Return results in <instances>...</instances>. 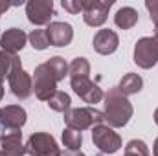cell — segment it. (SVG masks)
Instances as JSON below:
<instances>
[{"instance_id":"6da1fadb","label":"cell","mask_w":158,"mask_h":156,"mask_svg":"<svg viewBox=\"0 0 158 156\" xmlns=\"http://www.w3.org/2000/svg\"><path fill=\"white\" fill-rule=\"evenodd\" d=\"M103 101H105V123L109 125V127H125L127 123H129V119L132 117V112H134V109H132V105H131V101L121 94L118 90V86L116 88H110L107 94H105V97H103Z\"/></svg>"},{"instance_id":"7a4b0ae2","label":"cell","mask_w":158,"mask_h":156,"mask_svg":"<svg viewBox=\"0 0 158 156\" xmlns=\"http://www.w3.org/2000/svg\"><path fill=\"white\" fill-rule=\"evenodd\" d=\"M64 123H66V127L83 132L86 129H94L96 125L105 123V114L94 107L70 109L68 112H64Z\"/></svg>"},{"instance_id":"3957f363","label":"cell","mask_w":158,"mask_h":156,"mask_svg":"<svg viewBox=\"0 0 158 156\" xmlns=\"http://www.w3.org/2000/svg\"><path fill=\"white\" fill-rule=\"evenodd\" d=\"M92 142L103 154H114L121 147V138L118 132H114L112 127L101 123L92 129Z\"/></svg>"},{"instance_id":"277c9868","label":"cell","mask_w":158,"mask_h":156,"mask_svg":"<svg viewBox=\"0 0 158 156\" xmlns=\"http://www.w3.org/2000/svg\"><path fill=\"white\" fill-rule=\"evenodd\" d=\"M26 154L30 156H59L61 149L55 138L48 132H33L26 142Z\"/></svg>"},{"instance_id":"5b68a950","label":"cell","mask_w":158,"mask_h":156,"mask_svg":"<svg viewBox=\"0 0 158 156\" xmlns=\"http://www.w3.org/2000/svg\"><path fill=\"white\" fill-rule=\"evenodd\" d=\"M134 63L143 68L149 70L158 63V39L153 37H142L136 40L134 44Z\"/></svg>"},{"instance_id":"8992f818","label":"cell","mask_w":158,"mask_h":156,"mask_svg":"<svg viewBox=\"0 0 158 156\" xmlns=\"http://www.w3.org/2000/svg\"><path fill=\"white\" fill-rule=\"evenodd\" d=\"M33 92L40 101H48L57 92V79L53 77L46 63L39 64L33 72Z\"/></svg>"},{"instance_id":"52a82bcc","label":"cell","mask_w":158,"mask_h":156,"mask_svg":"<svg viewBox=\"0 0 158 156\" xmlns=\"http://www.w3.org/2000/svg\"><path fill=\"white\" fill-rule=\"evenodd\" d=\"M110 7L112 0H83V18L88 26L99 28L105 24Z\"/></svg>"},{"instance_id":"ba28073f","label":"cell","mask_w":158,"mask_h":156,"mask_svg":"<svg viewBox=\"0 0 158 156\" xmlns=\"http://www.w3.org/2000/svg\"><path fill=\"white\" fill-rule=\"evenodd\" d=\"M7 81H9V88H11L15 97L26 99V97L31 96V92H33V77L22 68V64H17L13 68V72L7 77Z\"/></svg>"},{"instance_id":"9c48e42d","label":"cell","mask_w":158,"mask_h":156,"mask_svg":"<svg viewBox=\"0 0 158 156\" xmlns=\"http://www.w3.org/2000/svg\"><path fill=\"white\" fill-rule=\"evenodd\" d=\"M26 15H28V20L35 26L50 24V18L53 17V2L52 0H30L26 4Z\"/></svg>"},{"instance_id":"30bf717a","label":"cell","mask_w":158,"mask_h":156,"mask_svg":"<svg viewBox=\"0 0 158 156\" xmlns=\"http://www.w3.org/2000/svg\"><path fill=\"white\" fill-rule=\"evenodd\" d=\"M70 84H72L74 92L77 94L85 103H88V105H96V103H99V101L105 97L103 90H101L94 81H90V77L72 79V81H70Z\"/></svg>"},{"instance_id":"8fae6325","label":"cell","mask_w":158,"mask_h":156,"mask_svg":"<svg viewBox=\"0 0 158 156\" xmlns=\"http://www.w3.org/2000/svg\"><path fill=\"white\" fill-rule=\"evenodd\" d=\"M46 35H48V42L50 46H68L72 39H74V30L68 22H50L46 28Z\"/></svg>"},{"instance_id":"7c38bea8","label":"cell","mask_w":158,"mask_h":156,"mask_svg":"<svg viewBox=\"0 0 158 156\" xmlns=\"http://www.w3.org/2000/svg\"><path fill=\"white\" fill-rule=\"evenodd\" d=\"M0 145L2 151L9 156H24L26 145L22 143V132L20 129H6L0 134Z\"/></svg>"},{"instance_id":"4fadbf2b","label":"cell","mask_w":158,"mask_h":156,"mask_svg":"<svg viewBox=\"0 0 158 156\" xmlns=\"http://www.w3.org/2000/svg\"><path fill=\"white\" fill-rule=\"evenodd\" d=\"M28 119V114L22 107L19 105H7L0 109V127L2 130L6 129H22Z\"/></svg>"},{"instance_id":"5bb4252c","label":"cell","mask_w":158,"mask_h":156,"mask_svg":"<svg viewBox=\"0 0 158 156\" xmlns=\"http://www.w3.org/2000/svg\"><path fill=\"white\" fill-rule=\"evenodd\" d=\"M92 46H94V50L99 55H110V53H114L118 50L119 37H118V33L112 31V30H99L94 35Z\"/></svg>"},{"instance_id":"9a60e30c","label":"cell","mask_w":158,"mask_h":156,"mask_svg":"<svg viewBox=\"0 0 158 156\" xmlns=\"http://www.w3.org/2000/svg\"><path fill=\"white\" fill-rule=\"evenodd\" d=\"M26 40H28V35H26L22 30H19V28H9V30H6V33L0 37V46H2L4 51L17 55V51H20V50L26 46Z\"/></svg>"},{"instance_id":"2e32d148","label":"cell","mask_w":158,"mask_h":156,"mask_svg":"<svg viewBox=\"0 0 158 156\" xmlns=\"http://www.w3.org/2000/svg\"><path fill=\"white\" fill-rule=\"evenodd\" d=\"M142 86H143V79L140 77L138 74L129 72V74H125L121 77V81H119V84H118V90L125 97H129L132 94H138L142 90Z\"/></svg>"},{"instance_id":"e0dca14e","label":"cell","mask_w":158,"mask_h":156,"mask_svg":"<svg viewBox=\"0 0 158 156\" xmlns=\"http://www.w3.org/2000/svg\"><path fill=\"white\" fill-rule=\"evenodd\" d=\"M114 22L116 26L121 28V30H131L138 24V11L134 7H121L118 9V13L114 15Z\"/></svg>"},{"instance_id":"ac0fdd59","label":"cell","mask_w":158,"mask_h":156,"mask_svg":"<svg viewBox=\"0 0 158 156\" xmlns=\"http://www.w3.org/2000/svg\"><path fill=\"white\" fill-rule=\"evenodd\" d=\"M17 64H22L19 55H13V53H7V51L0 50V83L11 76V72Z\"/></svg>"},{"instance_id":"d6986e66","label":"cell","mask_w":158,"mask_h":156,"mask_svg":"<svg viewBox=\"0 0 158 156\" xmlns=\"http://www.w3.org/2000/svg\"><path fill=\"white\" fill-rule=\"evenodd\" d=\"M90 63L85 59V57H76L70 64H68V76L70 81L72 79H85L90 77Z\"/></svg>"},{"instance_id":"ffe728a7","label":"cell","mask_w":158,"mask_h":156,"mask_svg":"<svg viewBox=\"0 0 158 156\" xmlns=\"http://www.w3.org/2000/svg\"><path fill=\"white\" fill-rule=\"evenodd\" d=\"M63 143L66 147V151H72V153H77L83 145V134L76 130V129H70V127H64L63 129Z\"/></svg>"},{"instance_id":"44dd1931","label":"cell","mask_w":158,"mask_h":156,"mask_svg":"<svg viewBox=\"0 0 158 156\" xmlns=\"http://www.w3.org/2000/svg\"><path fill=\"white\" fill-rule=\"evenodd\" d=\"M48 107L52 109V110H55V112H68L70 110V107H72V99H70V96L66 94V92H61V90H57L48 101Z\"/></svg>"},{"instance_id":"7402d4cb","label":"cell","mask_w":158,"mask_h":156,"mask_svg":"<svg viewBox=\"0 0 158 156\" xmlns=\"http://www.w3.org/2000/svg\"><path fill=\"white\" fill-rule=\"evenodd\" d=\"M46 66L50 68V72L53 74V77L57 79V83L63 81L64 76H68V63H66L63 57H59V55L50 57V59L46 61Z\"/></svg>"},{"instance_id":"603a6c76","label":"cell","mask_w":158,"mask_h":156,"mask_svg":"<svg viewBox=\"0 0 158 156\" xmlns=\"http://www.w3.org/2000/svg\"><path fill=\"white\" fill-rule=\"evenodd\" d=\"M123 156H149V147L142 140H131L125 147Z\"/></svg>"},{"instance_id":"cb8c5ba5","label":"cell","mask_w":158,"mask_h":156,"mask_svg":"<svg viewBox=\"0 0 158 156\" xmlns=\"http://www.w3.org/2000/svg\"><path fill=\"white\" fill-rule=\"evenodd\" d=\"M28 40H30V44H31L35 50H46V48L50 46L46 30H33V31L28 35Z\"/></svg>"},{"instance_id":"d4e9b609","label":"cell","mask_w":158,"mask_h":156,"mask_svg":"<svg viewBox=\"0 0 158 156\" xmlns=\"http://www.w3.org/2000/svg\"><path fill=\"white\" fill-rule=\"evenodd\" d=\"M61 4H63V7H64L68 13H72V15H77L79 11L83 13V0H63Z\"/></svg>"},{"instance_id":"484cf974","label":"cell","mask_w":158,"mask_h":156,"mask_svg":"<svg viewBox=\"0 0 158 156\" xmlns=\"http://www.w3.org/2000/svg\"><path fill=\"white\" fill-rule=\"evenodd\" d=\"M145 7H147V11L151 15V20H153L155 28H158V0H147Z\"/></svg>"},{"instance_id":"4316f807","label":"cell","mask_w":158,"mask_h":156,"mask_svg":"<svg viewBox=\"0 0 158 156\" xmlns=\"http://www.w3.org/2000/svg\"><path fill=\"white\" fill-rule=\"evenodd\" d=\"M59 156H86V154H83L81 151H77V153H72V151H66V153H64V151H61Z\"/></svg>"},{"instance_id":"83f0119b","label":"cell","mask_w":158,"mask_h":156,"mask_svg":"<svg viewBox=\"0 0 158 156\" xmlns=\"http://www.w3.org/2000/svg\"><path fill=\"white\" fill-rule=\"evenodd\" d=\"M9 6H11L9 2H0V17L4 15V11H7V9H9Z\"/></svg>"},{"instance_id":"f1b7e54d","label":"cell","mask_w":158,"mask_h":156,"mask_svg":"<svg viewBox=\"0 0 158 156\" xmlns=\"http://www.w3.org/2000/svg\"><path fill=\"white\" fill-rule=\"evenodd\" d=\"M153 154L158 156V138L155 140V145H153Z\"/></svg>"},{"instance_id":"f546056e","label":"cell","mask_w":158,"mask_h":156,"mask_svg":"<svg viewBox=\"0 0 158 156\" xmlns=\"http://www.w3.org/2000/svg\"><path fill=\"white\" fill-rule=\"evenodd\" d=\"M4 97V86H2V83H0V99Z\"/></svg>"},{"instance_id":"4dcf8cb0","label":"cell","mask_w":158,"mask_h":156,"mask_svg":"<svg viewBox=\"0 0 158 156\" xmlns=\"http://www.w3.org/2000/svg\"><path fill=\"white\" fill-rule=\"evenodd\" d=\"M155 123H156V125H158V109H156V110H155Z\"/></svg>"},{"instance_id":"1f68e13d","label":"cell","mask_w":158,"mask_h":156,"mask_svg":"<svg viewBox=\"0 0 158 156\" xmlns=\"http://www.w3.org/2000/svg\"><path fill=\"white\" fill-rule=\"evenodd\" d=\"M0 156H9L7 153H4V151H0Z\"/></svg>"},{"instance_id":"d6a6232c","label":"cell","mask_w":158,"mask_h":156,"mask_svg":"<svg viewBox=\"0 0 158 156\" xmlns=\"http://www.w3.org/2000/svg\"><path fill=\"white\" fill-rule=\"evenodd\" d=\"M155 37L158 39V28H155Z\"/></svg>"}]
</instances>
